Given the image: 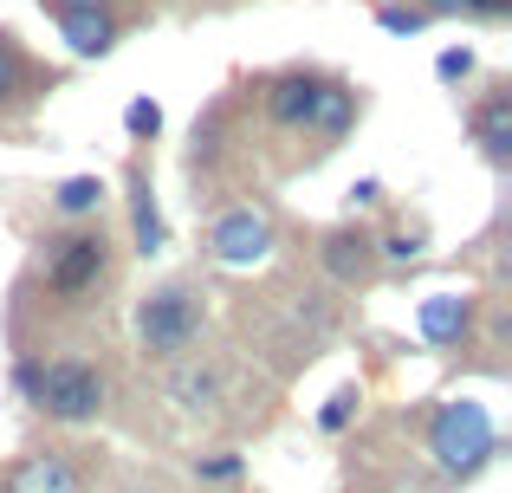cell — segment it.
Instances as JSON below:
<instances>
[{"label": "cell", "mask_w": 512, "mask_h": 493, "mask_svg": "<svg viewBox=\"0 0 512 493\" xmlns=\"http://www.w3.org/2000/svg\"><path fill=\"white\" fill-rule=\"evenodd\" d=\"M13 396H20L33 416L59 422V429H91V422L104 416V403H111V370H104V357L91 351H20L7 370Z\"/></svg>", "instance_id": "6da1fadb"}, {"label": "cell", "mask_w": 512, "mask_h": 493, "mask_svg": "<svg viewBox=\"0 0 512 493\" xmlns=\"http://www.w3.org/2000/svg\"><path fill=\"white\" fill-rule=\"evenodd\" d=\"M33 279L52 312H91L117 286V241L104 234V221L52 228L33 241Z\"/></svg>", "instance_id": "7a4b0ae2"}, {"label": "cell", "mask_w": 512, "mask_h": 493, "mask_svg": "<svg viewBox=\"0 0 512 493\" xmlns=\"http://www.w3.org/2000/svg\"><path fill=\"white\" fill-rule=\"evenodd\" d=\"M201 338H208V292L195 279H163L137 299V351L150 364L201 357Z\"/></svg>", "instance_id": "3957f363"}, {"label": "cell", "mask_w": 512, "mask_h": 493, "mask_svg": "<svg viewBox=\"0 0 512 493\" xmlns=\"http://www.w3.org/2000/svg\"><path fill=\"white\" fill-rule=\"evenodd\" d=\"M428 455H435V468L448 474V481H480V474L493 468V455H500V429H493V416L480 403H441L435 416H428Z\"/></svg>", "instance_id": "277c9868"}, {"label": "cell", "mask_w": 512, "mask_h": 493, "mask_svg": "<svg viewBox=\"0 0 512 493\" xmlns=\"http://www.w3.org/2000/svg\"><path fill=\"white\" fill-rule=\"evenodd\" d=\"M273 247H279V221H273V208H260V202L214 208L208 234H201V253H208L214 266H260Z\"/></svg>", "instance_id": "5b68a950"}, {"label": "cell", "mask_w": 512, "mask_h": 493, "mask_svg": "<svg viewBox=\"0 0 512 493\" xmlns=\"http://www.w3.org/2000/svg\"><path fill=\"white\" fill-rule=\"evenodd\" d=\"M52 91H59V72H46V65L20 46V33L0 26V117H26L33 104H46Z\"/></svg>", "instance_id": "8992f818"}, {"label": "cell", "mask_w": 512, "mask_h": 493, "mask_svg": "<svg viewBox=\"0 0 512 493\" xmlns=\"http://www.w3.org/2000/svg\"><path fill=\"white\" fill-rule=\"evenodd\" d=\"M318 91H325V72H312V65H286V72L260 78L266 124L286 130V137H305V124H312V111H318Z\"/></svg>", "instance_id": "52a82bcc"}, {"label": "cell", "mask_w": 512, "mask_h": 493, "mask_svg": "<svg viewBox=\"0 0 512 493\" xmlns=\"http://www.w3.org/2000/svg\"><path fill=\"white\" fill-rule=\"evenodd\" d=\"M318 266H325V273L338 279L344 292H363L376 273H383V260H376V234L357 228V221L325 228V234H318Z\"/></svg>", "instance_id": "ba28073f"}, {"label": "cell", "mask_w": 512, "mask_h": 493, "mask_svg": "<svg viewBox=\"0 0 512 493\" xmlns=\"http://www.w3.org/2000/svg\"><path fill=\"white\" fill-rule=\"evenodd\" d=\"M357 117H363V91L350 85V78L338 72H325V91H318V111H312V124H305V143H312V163L318 156H331L338 143L357 130Z\"/></svg>", "instance_id": "9c48e42d"}, {"label": "cell", "mask_w": 512, "mask_h": 493, "mask_svg": "<svg viewBox=\"0 0 512 493\" xmlns=\"http://www.w3.org/2000/svg\"><path fill=\"white\" fill-rule=\"evenodd\" d=\"M0 493H85V461L72 448H33L7 468Z\"/></svg>", "instance_id": "30bf717a"}, {"label": "cell", "mask_w": 512, "mask_h": 493, "mask_svg": "<svg viewBox=\"0 0 512 493\" xmlns=\"http://www.w3.org/2000/svg\"><path fill=\"white\" fill-rule=\"evenodd\" d=\"M467 137H474V150L487 156L493 169L512 163V91L506 85H487L467 104Z\"/></svg>", "instance_id": "8fae6325"}, {"label": "cell", "mask_w": 512, "mask_h": 493, "mask_svg": "<svg viewBox=\"0 0 512 493\" xmlns=\"http://www.w3.org/2000/svg\"><path fill=\"white\" fill-rule=\"evenodd\" d=\"M130 253H143V260H156V253H169V221H163V202H156V182L143 163H130Z\"/></svg>", "instance_id": "7c38bea8"}, {"label": "cell", "mask_w": 512, "mask_h": 493, "mask_svg": "<svg viewBox=\"0 0 512 493\" xmlns=\"http://www.w3.org/2000/svg\"><path fill=\"white\" fill-rule=\"evenodd\" d=\"M59 39H65L72 59H104V52H117V39H124V20H117V7L59 13Z\"/></svg>", "instance_id": "4fadbf2b"}, {"label": "cell", "mask_w": 512, "mask_h": 493, "mask_svg": "<svg viewBox=\"0 0 512 493\" xmlns=\"http://www.w3.org/2000/svg\"><path fill=\"white\" fill-rule=\"evenodd\" d=\"M169 396L182 409H214L227 396V370L214 357H182V364H169Z\"/></svg>", "instance_id": "5bb4252c"}, {"label": "cell", "mask_w": 512, "mask_h": 493, "mask_svg": "<svg viewBox=\"0 0 512 493\" xmlns=\"http://www.w3.org/2000/svg\"><path fill=\"white\" fill-rule=\"evenodd\" d=\"M467 331H474V299H454V292H441V299H422V338L428 344H461Z\"/></svg>", "instance_id": "9a60e30c"}, {"label": "cell", "mask_w": 512, "mask_h": 493, "mask_svg": "<svg viewBox=\"0 0 512 493\" xmlns=\"http://www.w3.org/2000/svg\"><path fill=\"white\" fill-rule=\"evenodd\" d=\"M104 176H72V182H59L52 189V215L72 228V221H98V208H104Z\"/></svg>", "instance_id": "2e32d148"}, {"label": "cell", "mask_w": 512, "mask_h": 493, "mask_svg": "<svg viewBox=\"0 0 512 493\" xmlns=\"http://www.w3.org/2000/svg\"><path fill=\"white\" fill-rule=\"evenodd\" d=\"M357 409H363V390H357V383H338V390H331V403L318 409V429H325V435H344L350 422H357Z\"/></svg>", "instance_id": "e0dca14e"}, {"label": "cell", "mask_w": 512, "mask_h": 493, "mask_svg": "<svg viewBox=\"0 0 512 493\" xmlns=\"http://www.w3.org/2000/svg\"><path fill=\"white\" fill-rule=\"evenodd\" d=\"M422 241H428L422 228H389V234H376V260L383 266H409V260H422Z\"/></svg>", "instance_id": "ac0fdd59"}, {"label": "cell", "mask_w": 512, "mask_h": 493, "mask_svg": "<svg viewBox=\"0 0 512 493\" xmlns=\"http://www.w3.org/2000/svg\"><path fill=\"white\" fill-rule=\"evenodd\" d=\"M240 474H247V461L240 455H195V481H214V487H227V481H240Z\"/></svg>", "instance_id": "d6986e66"}, {"label": "cell", "mask_w": 512, "mask_h": 493, "mask_svg": "<svg viewBox=\"0 0 512 493\" xmlns=\"http://www.w3.org/2000/svg\"><path fill=\"white\" fill-rule=\"evenodd\" d=\"M124 130H130L137 143H150L156 130H163V104H156V98H137V104L124 111Z\"/></svg>", "instance_id": "ffe728a7"}, {"label": "cell", "mask_w": 512, "mask_h": 493, "mask_svg": "<svg viewBox=\"0 0 512 493\" xmlns=\"http://www.w3.org/2000/svg\"><path fill=\"white\" fill-rule=\"evenodd\" d=\"M376 26H383V33H422L428 13H422V7H402V0H389V7H376Z\"/></svg>", "instance_id": "44dd1931"}, {"label": "cell", "mask_w": 512, "mask_h": 493, "mask_svg": "<svg viewBox=\"0 0 512 493\" xmlns=\"http://www.w3.org/2000/svg\"><path fill=\"white\" fill-rule=\"evenodd\" d=\"M467 72H474V52H467V46H448V52L435 59V78H441V85H461Z\"/></svg>", "instance_id": "7402d4cb"}, {"label": "cell", "mask_w": 512, "mask_h": 493, "mask_svg": "<svg viewBox=\"0 0 512 493\" xmlns=\"http://www.w3.org/2000/svg\"><path fill=\"white\" fill-rule=\"evenodd\" d=\"M39 7L59 20V13H98V7H117V0H39Z\"/></svg>", "instance_id": "603a6c76"}, {"label": "cell", "mask_w": 512, "mask_h": 493, "mask_svg": "<svg viewBox=\"0 0 512 493\" xmlns=\"http://www.w3.org/2000/svg\"><path fill=\"white\" fill-rule=\"evenodd\" d=\"M409 7H422L428 20H454V13H467V0H409Z\"/></svg>", "instance_id": "cb8c5ba5"}, {"label": "cell", "mask_w": 512, "mask_h": 493, "mask_svg": "<svg viewBox=\"0 0 512 493\" xmlns=\"http://www.w3.org/2000/svg\"><path fill=\"white\" fill-rule=\"evenodd\" d=\"M467 13H474V20H506L512 0H467Z\"/></svg>", "instance_id": "d4e9b609"}, {"label": "cell", "mask_w": 512, "mask_h": 493, "mask_svg": "<svg viewBox=\"0 0 512 493\" xmlns=\"http://www.w3.org/2000/svg\"><path fill=\"white\" fill-rule=\"evenodd\" d=\"M383 202V182H357V189H350V208H376Z\"/></svg>", "instance_id": "484cf974"}]
</instances>
